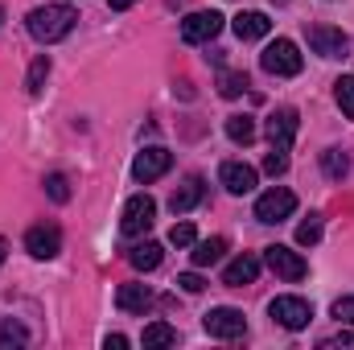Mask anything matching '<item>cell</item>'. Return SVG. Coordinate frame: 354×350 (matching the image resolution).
<instances>
[{
	"label": "cell",
	"mask_w": 354,
	"mask_h": 350,
	"mask_svg": "<svg viewBox=\"0 0 354 350\" xmlns=\"http://www.w3.org/2000/svg\"><path fill=\"white\" fill-rule=\"evenodd\" d=\"M75 21H79V12L71 8V4H41V8H33L29 17H25V25H29V33L37 37V42H62L71 29H75Z\"/></svg>",
	"instance_id": "cell-1"
},
{
	"label": "cell",
	"mask_w": 354,
	"mask_h": 350,
	"mask_svg": "<svg viewBox=\"0 0 354 350\" xmlns=\"http://www.w3.org/2000/svg\"><path fill=\"white\" fill-rule=\"evenodd\" d=\"M260 66H264L268 75H276V79H292V75H301L305 58H301L297 42H288V37H276V42H268V50L260 54Z\"/></svg>",
	"instance_id": "cell-2"
},
{
	"label": "cell",
	"mask_w": 354,
	"mask_h": 350,
	"mask_svg": "<svg viewBox=\"0 0 354 350\" xmlns=\"http://www.w3.org/2000/svg\"><path fill=\"white\" fill-rule=\"evenodd\" d=\"M268 317L276 322V326H284V330H305L309 322H313V305L305 301V297H276L272 305H268Z\"/></svg>",
	"instance_id": "cell-3"
},
{
	"label": "cell",
	"mask_w": 354,
	"mask_h": 350,
	"mask_svg": "<svg viewBox=\"0 0 354 350\" xmlns=\"http://www.w3.org/2000/svg\"><path fill=\"white\" fill-rule=\"evenodd\" d=\"M153 219H157V202H153L149 194H132V198L124 202V219H120V231H124L128 239H136V235H145V231L153 227Z\"/></svg>",
	"instance_id": "cell-4"
},
{
	"label": "cell",
	"mask_w": 354,
	"mask_h": 350,
	"mask_svg": "<svg viewBox=\"0 0 354 350\" xmlns=\"http://www.w3.org/2000/svg\"><path fill=\"white\" fill-rule=\"evenodd\" d=\"M202 326H206V334H210V338H227V342L248 334V317H243V309H231V305L210 309V313L202 317Z\"/></svg>",
	"instance_id": "cell-5"
},
{
	"label": "cell",
	"mask_w": 354,
	"mask_h": 350,
	"mask_svg": "<svg viewBox=\"0 0 354 350\" xmlns=\"http://www.w3.org/2000/svg\"><path fill=\"white\" fill-rule=\"evenodd\" d=\"M292 210H297V194L284 190V185H272L268 194L256 198V219H260V223H284Z\"/></svg>",
	"instance_id": "cell-6"
},
{
	"label": "cell",
	"mask_w": 354,
	"mask_h": 350,
	"mask_svg": "<svg viewBox=\"0 0 354 350\" xmlns=\"http://www.w3.org/2000/svg\"><path fill=\"white\" fill-rule=\"evenodd\" d=\"M218 29H223V12H214V8H206V12H189V17L181 21V42H189V46H206V42L218 37Z\"/></svg>",
	"instance_id": "cell-7"
},
{
	"label": "cell",
	"mask_w": 354,
	"mask_h": 350,
	"mask_svg": "<svg viewBox=\"0 0 354 350\" xmlns=\"http://www.w3.org/2000/svg\"><path fill=\"white\" fill-rule=\"evenodd\" d=\"M264 264L280 276V280H301L305 272H309V264H305V256L301 252H292V248H284V243H272V248H264Z\"/></svg>",
	"instance_id": "cell-8"
},
{
	"label": "cell",
	"mask_w": 354,
	"mask_h": 350,
	"mask_svg": "<svg viewBox=\"0 0 354 350\" xmlns=\"http://www.w3.org/2000/svg\"><path fill=\"white\" fill-rule=\"evenodd\" d=\"M309 46H313V54H322V58H346L351 54V37L342 33V29H330V25H309Z\"/></svg>",
	"instance_id": "cell-9"
},
{
	"label": "cell",
	"mask_w": 354,
	"mask_h": 350,
	"mask_svg": "<svg viewBox=\"0 0 354 350\" xmlns=\"http://www.w3.org/2000/svg\"><path fill=\"white\" fill-rule=\"evenodd\" d=\"M25 252H29L33 260H54V256L62 252V231L50 227V223L29 227V231H25Z\"/></svg>",
	"instance_id": "cell-10"
},
{
	"label": "cell",
	"mask_w": 354,
	"mask_h": 350,
	"mask_svg": "<svg viewBox=\"0 0 354 350\" xmlns=\"http://www.w3.org/2000/svg\"><path fill=\"white\" fill-rule=\"evenodd\" d=\"M169 165H174V153L169 149H145V153H136V161H132V177L136 181H157V177L169 174Z\"/></svg>",
	"instance_id": "cell-11"
},
{
	"label": "cell",
	"mask_w": 354,
	"mask_h": 350,
	"mask_svg": "<svg viewBox=\"0 0 354 350\" xmlns=\"http://www.w3.org/2000/svg\"><path fill=\"white\" fill-rule=\"evenodd\" d=\"M297 128H301V116H297L292 107L272 111V116H268V140H272V149H288V145L297 140Z\"/></svg>",
	"instance_id": "cell-12"
},
{
	"label": "cell",
	"mask_w": 354,
	"mask_h": 350,
	"mask_svg": "<svg viewBox=\"0 0 354 350\" xmlns=\"http://www.w3.org/2000/svg\"><path fill=\"white\" fill-rule=\"evenodd\" d=\"M218 181H223L231 194H252V190H256V169H252L248 161H223Z\"/></svg>",
	"instance_id": "cell-13"
},
{
	"label": "cell",
	"mask_w": 354,
	"mask_h": 350,
	"mask_svg": "<svg viewBox=\"0 0 354 350\" xmlns=\"http://www.w3.org/2000/svg\"><path fill=\"white\" fill-rule=\"evenodd\" d=\"M256 276H260V260L256 256H235V260L223 268V284H231V288L256 284Z\"/></svg>",
	"instance_id": "cell-14"
},
{
	"label": "cell",
	"mask_w": 354,
	"mask_h": 350,
	"mask_svg": "<svg viewBox=\"0 0 354 350\" xmlns=\"http://www.w3.org/2000/svg\"><path fill=\"white\" fill-rule=\"evenodd\" d=\"M202 194H206L202 177H198V174L185 177V181H181V185L174 190V198H169V210H174V214H185V210H194V206L202 202Z\"/></svg>",
	"instance_id": "cell-15"
},
{
	"label": "cell",
	"mask_w": 354,
	"mask_h": 350,
	"mask_svg": "<svg viewBox=\"0 0 354 350\" xmlns=\"http://www.w3.org/2000/svg\"><path fill=\"white\" fill-rule=\"evenodd\" d=\"M231 29H235L239 42H260V37H268L272 21H268L264 12H239V17L231 21Z\"/></svg>",
	"instance_id": "cell-16"
},
{
	"label": "cell",
	"mask_w": 354,
	"mask_h": 350,
	"mask_svg": "<svg viewBox=\"0 0 354 350\" xmlns=\"http://www.w3.org/2000/svg\"><path fill=\"white\" fill-rule=\"evenodd\" d=\"M115 305H120L124 313H145V309L153 305V288H149V284H120Z\"/></svg>",
	"instance_id": "cell-17"
},
{
	"label": "cell",
	"mask_w": 354,
	"mask_h": 350,
	"mask_svg": "<svg viewBox=\"0 0 354 350\" xmlns=\"http://www.w3.org/2000/svg\"><path fill=\"white\" fill-rule=\"evenodd\" d=\"M128 260H132V268H140V272H153V268H161V260H165V248L153 243V239H145V243H136L128 252Z\"/></svg>",
	"instance_id": "cell-18"
},
{
	"label": "cell",
	"mask_w": 354,
	"mask_h": 350,
	"mask_svg": "<svg viewBox=\"0 0 354 350\" xmlns=\"http://www.w3.org/2000/svg\"><path fill=\"white\" fill-rule=\"evenodd\" d=\"M194 268H210V264H218L227 256V239L223 235H214V239H202V243H194Z\"/></svg>",
	"instance_id": "cell-19"
},
{
	"label": "cell",
	"mask_w": 354,
	"mask_h": 350,
	"mask_svg": "<svg viewBox=\"0 0 354 350\" xmlns=\"http://www.w3.org/2000/svg\"><path fill=\"white\" fill-rule=\"evenodd\" d=\"M140 347H145V350L177 347V330L169 326V322H153V326H145V334H140Z\"/></svg>",
	"instance_id": "cell-20"
},
{
	"label": "cell",
	"mask_w": 354,
	"mask_h": 350,
	"mask_svg": "<svg viewBox=\"0 0 354 350\" xmlns=\"http://www.w3.org/2000/svg\"><path fill=\"white\" fill-rule=\"evenodd\" d=\"M227 136L235 145H252L256 140V120L252 116H227Z\"/></svg>",
	"instance_id": "cell-21"
},
{
	"label": "cell",
	"mask_w": 354,
	"mask_h": 350,
	"mask_svg": "<svg viewBox=\"0 0 354 350\" xmlns=\"http://www.w3.org/2000/svg\"><path fill=\"white\" fill-rule=\"evenodd\" d=\"M248 87H252V83H248L243 71H223V75H218V95H223V99H239Z\"/></svg>",
	"instance_id": "cell-22"
},
{
	"label": "cell",
	"mask_w": 354,
	"mask_h": 350,
	"mask_svg": "<svg viewBox=\"0 0 354 350\" xmlns=\"http://www.w3.org/2000/svg\"><path fill=\"white\" fill-rule=\"evenodd\" d=\"M25 342H29V330L21 322H12V317H0V350L25 347Z\"/></svg>",
	"instance_id": "cell-23"
},
{
	"label": "cell",
	"mask_w": 354,
	"mask_h": 350,
	"mask_svg": "<svg viewBox=\"0 0 354 350\" xmlns=\"http://www.w3.org/2000/svg\"><path fill=\"white\" fill-rule=\"evenodd\" d=\"M322 169H326V177L338 181V177L351 174V157H346L342 149H326V153H322Z\"/></svg>",
	"instance_id": "cell-24"
},
{
	"label": "cell",
	"mask_w": 354,
	"mask_h": 350,
	"mask_svg": "<svg viewBox=\"0 0 354 350\" xmlns=\"http://www.w3.org/2000/svg\"><path fill=\"white\" fill-rule=\"evenodd\" d=\"M334 99H338L342 116H346V120H354V75H342V79L334 83Z\"/></svg>",
	"instance_id": "cell-25"
},
{
	"label": "cell",
	"mask_w": 354,
	"mask_h": 350,
	"mask_svg": "<svg viewBox=\"0 0 354 350\" xmlns=\"http://www.w3.org/2000/svg\"><path fill=\"white\" fill-rule=\"evenodd\" d=\"M46 79H50V58L41 54V58H33V66H29V75H25V91H29V95H37Z\"/></svg>",
	"instance_id": "cell-26"
},
{
	"label": "cell",
	"mask_w": 354,
	"mask_h": 350,
	"mask_svg": "<svg viewBox=\"0 0 354 350\" xmlns=\"http://www.w3.org/2000/svg\"><path fill=\"white\" fill-rule=\"evenodd\" d=\"M317 239H322V214H309V219L297 227V243H301V248H313Z\"/></svg>",
	"instance_id": "cell-27"
},
{
	"label": "cell",
	"mask_w": 354,
	"mask_h": 350,
	"mask_svg": "<svg viewBox=\"0 0 354 350\" xmlns=\"http://www.w3.org/2000/svg\"><path fill=\"white\" fill-rule=\"evenodd\" d=\"M46 194H50L54 202H66V198H71V181H66V174H50L46 177Z\"/></svg>",
	"instance_id": "cell-28"
},
{
	"label": "cell",
	"mask_w": 354,
	"mask_h": 350,
	"mask_svg": "<svg viewBox=\"0 0 354 350\" xmlns=\"http://www.w3.org/2000/svg\"><path fill=\"white\" fill-rule=\"evenodd\" d=\"M288 169V149H272L264 157V174H272V177H280Z\"/></svg>",
	"instance_id": "cell-29"
},
{
	"label": "cell",
	"mask_w": 354,
	"mask_h": 350,
	"mask_svg": "<svg viewBox=\"0 0 354 350\" xmlns=\"http://www.w3.org/2000/svg\"><path fill=\"white\" fill-rule=\"evenodd\" d=\"M169 243H174V248H189V243H194V223H174Z\"/></svg>",
	"instance_id": "cell-30"
},
{
	"label": "cell",
	"mask_w": 354,
	"mask_h": 350,
	"mask_svg": "<svg viewBox=\"0 0 354 350\" xmlns=\"http://www.w3.org/2000/svg\"><path fill=\"white\" fill-rule=\"evenodd\" d=\"M334 317H338L342 326H354V293H351V297H338V301H334Z\"/></svg>",
	"instance_id": "cell-31"
},
{
	"label": "cell",
	"mask_w": 354,
	"mask_h": 350,
	"mask_svg": "<svg viewBox=\"0 0 354 350\" xmlns=\"http://www.w3.org/2000/svg\"><path fill=\"white\" fill-rule=\"evenodd\" d=\"M354 350V334L351 330H342V334H334V338H326V342H322V350Z\"/></svg>",
	"instance_id": "cell-32"
},
{
	"label": "cell",
	"mask_w": 354,
	"mask_h": 350,
	"mask_svg": "<svg viewBox=\"0 0 354 350\" xmlns=\"http://www.w3.org/2000/svg\"><path fill=\"white\" fill-rule=\"evenodd\" d=\"M177 284H181L185 293H202V288H206V280H202L198 272H185V276H177Z\"/></svg>",
	"instance_id": "cell-33"
},
{
	"label": "cell",
	"mask_w": 354,
	"mask_h": 350,
	"mask_svg": "<svg viewBox=\"0 0 354 350\" xmlns=\"http://www.w3.org/2000/svg\"><path fill=\"white\" fill-rule=\"evenodd\" d=\"M103 347H107V350H124V347H128V338H124V334H107V338H103Z\"/></svg>",
	"instance_id": "cell-34"
},
{
	"label": "cell",
	"mask_w": 354,
	"mask_h": 350,
	"mask_svg": "<svg viewBox=\"0 0 354 350\" xmlns=\"http://www.w3.org/2000/svg\"><path fill=\"white\" fill-rule=\"evenodd\" d=\"M107 4H111V8H115V12H124V8H132V4H136V0H107Z\"/></svg>",
	"instance_id": "cell-35"
},
{
	"label": "cell",
	"mask_w": 354,
	"mask_h": 350,
	"mask_svg": "<svg viewBox=\"0 0 354 350\" xmlns=\"http://www.w3.org/2000/svg\"><path fill=\"white\" fill-rule=\"evenodd\" d=\"M4 252H8V243H4V239H0V264H4Z\"/></svg>",
	"instance_id": "cell-36"
},
{
	"label": "cell",
	"mask_w": 354,
	"mask_h": 350,
	"mask_svg": "<svg viewBox=\"0 0 354 350\" xmlns=\"http://www.w3.org/2000/svg\"><path fill=\"white\" fill-rule=\"evenodd\" d=\"M0 21H4V8H0Z\"/></svg>",
	"instance_id": "cell-37"
}]
</instances>
